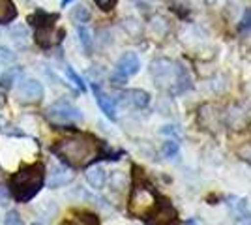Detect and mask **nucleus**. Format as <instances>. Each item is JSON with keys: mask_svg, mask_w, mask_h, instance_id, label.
<instances>
[{"mask_svg": "<svg viewBox=\"0 0 251 225\" xmlns=\"http://www.w3.org/2000/svg\"><path fill=\"white\" fill-rule=\"evenodd\" d=\"M4 225H25L21 220V216L17 214L15 210H11V212H8L6 214V220H4Z\"/></svg>", "mask_w": 251, "mask_h": 225, "instance_id": "21", "label": "nucleus"}, {"mask_svg": "<svg viewBox=\"0 0 251 225\" xmlns=\"http://www.w3.org/2000/svg\"><path fill=\"white\" fill-rule=\"evenodd\" d=\"M161 154L167 158V160H178V156H180V143L178 139L175 137H171L163 143V149H161Z\"/></svg>", "mask_w": 251, "mask_h": 225, "instance_id": "16", "label": "nucleus"}, {"mask_svg": "<svg viewBox=\"0 0 251 225\" xmlns=\"http://www.w3.org/2000/svg\"><path fill=\"white\" fill-rule=\"evenodd\" d=\"M124 101L135 109H145L150 103V94L141 88H131V90L124 92Z\"/></svg>", "mask_w": 251, "mask_h": 225, "instance_id": "11", "label": "nucleus"}, {"mask_svg": "<svg viewBox=\"0 0 251 225\" xmlns=\"http://www.w3.org/2000/svg\"><path fill=\"white\" fill-rule=\"evenodd\" d=\"M139 70H141V60H139V56H137L135 53H124L118 58V62H116L115 72L111 75V83L116 86L124 85L129 77H133L135 74H139Z\"/></svg>", "mask_w": 251, "mask_h": 225, "instance_id": "6", "label": "nucleus"}, {"mask_svg": "<svg viewBox=\"0 0 251 225\" xmlns=\"http://www.w3.org/2000/svg\"><path fill=\"white\" fill-rule=\"evenodd\" d=\"M11 83H15V70H11L10 74H6L2 77V85L4 86H11Z\"/></svg>", "mask_w": 251, "mask_h": 225, "instance_id": "24", "label": "nucleus"}, {"mask_svg": "<svg viewBox=\"0 0 251 225\" xmlns=\"http://www.w3.org/2000/svg\"><path fill=\"white\" fill-rule=\"evenodd\" d=\"M105 180H107V173H105L103 167L96 165V167H90L86 171V182L90 184L96 190H101L105 186Z\"/></svg>", "mask_w": 251, "mask_h": 225, "instance_id": "13", "label": "nucleus"}, {"mask_svg": "<svg viewBox=\"0 0 251 225\" xmlns=\"http://www.w3.org/2000/svg\"><path fill=\"white\" fill-rule=\"evenodd\" d=\"M43 184H45V165L43 163H32V165L21 167L11 176V197L17 203H28L32 197L38 195Z\"/></svg>", "mask_w": 251, "mask_h": 225, "instance_id": "3", "label": "nucleus"}, {"mask_svg": "<svg viewBox=\"0 0 251 225\" xmlns=\"http://www.w3.org/2000/svg\"><path fill=\"white\" fill-rule=\"evenodd\" d=\"M240 32H248V30H251V8H248V10L244 11V17H242L240 21Z\"/></svg>", "mask_w": 251, "mask_h": 225, "instance_id": "20", "label": "nucleus"}, {"mask_svg": "<svg viewBox=\"0 0 251 225\" xmlns=\"http://www.w3.org/2000/svg\"><path fill=\"white\" fill-rule=\"evenodd\" d=\"M17 96L25 103H36L43 98V86L36 79H25L17 85Z\"/></svg>", "mask_w": 251, "mask_h": 225, "instance_id": "8", "label": "nucleus"}, {"mask_svg": "<svg viewBox=\"0 0 251 225\" xmlns=\"http://www.w3.org/2000/svg\"><path fill=\"white\" fill-rule=\"evenodd\" d=\"M74 180V175L64 169V167H54L51 173V178H49V188H62L66 184H70Z\"/></svg>", "mask_w": 251, "mask_h": 225, "instance_id": "12", "label": "nucleus"}, {"mask_svg": "<svg viewBox=\"0 0 251 225\" xmlns=\"http://www.w3.org/2000/svg\"><path fill=\"white\" fill-rule=\"evenodd\" d=\"M64 30H56L54 28V23H45V25H38L36 26V42L40 43L42 47H52L56 43L62 42Z\"/></svg>", "mask_w": 251, "mask_h": 225, "instance_id": "7", "label": "nucleus"}, {"mask_svg": "<svg viewBox=\"0 0 251 225\" xmlns=\"http://www.w3.org/2000/svg\"><path fill=\"white\" fill-rule=\"evenodd\" d=\"M52 152L70 167H86L100 156H103V143L90 133L75 131L72 135L56 141L52 145Z\"/></svg>", "mask_w": 251, "mask_h": 225, "instance_id": "1", "label": "nucleus"}, {"mask_svg": "<svg viewBox=\"0 0 251 225\" xmlns=\"http://www.w3.org/2000/svg\"><path fill=\"white\" fill-rule=\"evenodd\" d=\"M94 2L98 4V8H101L103 11L113 10V6L116 4V0H94Z\"/></svg>", "mask_w": 251, "mask_h": 225, "instance_id": "23", "label": "nucleus"}, {"mask_svg": "<svg viewBox=\"0 0 251 225\" xmlns=\"http://www.w3.org/2000/svg\"><path fill=\"white\" fill-rule=\"evenodd\" d=\"M45 115L47 118L54 122V124H74V122H79L83 115H81V111L77 107H74L70 101H66V100H58V101H54L52 105L47 107L45 111Z\"/></svg>", "mask_w": 251, "mask_h": 225, "instance_id": "5", "label": "nucleus"}, {"mask_svg": "<svg viewBox=\"0 0 251 225\" xmlns=\"http://www.w3.org/2000/svg\"><path fill=\"white\" fill-rule=\"evenodd\" d=\"M72 19L75 23H79V25H84V23L90 21V11H88L86 6L79 4V6H75L74 10H72Z\"/></svg>", "mask_w": 251, "mask_h": 225, "instance_id": "17", "label": "nucleus"}, {"mask_svg": "<svg viewBox=\"0 0 251 225\" xmlns=\"http://www.w3.org/2000/svg\"><path fill=\"white\" fill-rule=\"evenodd\" d=\"M79 40H81V45H83V49L86 53H90L92 51V34L90 30L86 28V26H79Z\"/></svg>", "mask_w": 251, "mask_h": 225, "instance_id": "18", "label": "nucleus"}, {"mask_svg": "<svg viewBox=\"0 0 251 225\" xmlns=\"http://www.w3.org/2000/svg\"><path fill=\"white\" fill-rule=\"evenodd\" d=\"M227 206L234 216V224L236 225H251V210L248 206V201L242 197H229Z\"/></svg>", "mask_w": 251, "mask_h": 225, "instance_id": "9", "label": "nucleus"}, {"mask_svg": "<svg viewBox=\"0 0 251 225\" xmlns=\"http://www.w3.org/2000/svg\"><path fill=\"white\" fill-rule=\"evenodd\" d=\"M159 206V197H157L156 190L145 180H139L135 175V182L129 193V201H127V210L133 218H143L148 220L150 216L156 212Z\"/></svg>", "mask_w": 251, "mask_h": 225, "instance_id": "4", "label": "nucleus"}, {"mask_svg": "<svg viewBox=\"0 0 251 225\" xmlns=\"http://www.w3.org/2000/svg\"><path fill=\"white\" fill-rule=\"evenodd\" d=\"M66 74H68V77H70V79L74 81V85H77V88H79L81 92H84V90H86V86H84L83 79H81L79 75L75 74V72L72 70V68H70V66H66Z\"/></svg>", "mask_w": 251, "mask_h": 225, "instance_id": "19", "label": "nucleus"}, {"mask_svg": "<svg viewBox=\"0 0 251 225\" xmlns=\"http://www.w3.org/2000/svg\"><path fill=\"white\" fill-rule=\"evenodd\" d=\"M92 90H94L96 101L100 109L105 113V117L111 118V120H116V101L111 96H107L105 92H101V88L98 85H92Z\"/></svg>", "mask_w": 251, "mask_h": 225, "instance_id": "10", "label": "nucleus"}, {"mask_svg": "<svg viewBox=\"0 0 251 225\" xmlns=\"http://www.w3.org/2000/svg\"><path fill=\"white\" fill-rule=\"evenodd\" d=\"M0 60H4V62H13V60H15V54L11 53L10 49H6V47H0Z\"/></svg>", "mask_w": 251, "mask_h": 225, "instance_id": "22", "label": "nucleus"}, {"mask_svg": "<svg viewBox=\"0 0 251 225\" xmlns=\"http://www.w3.org/2000/svg\"><path fill=\"white\" fill-rule=\"evenodd\" d=\"M70 2H72V0H62V4H64V6H66V4H70Z\"/></svg>", "mask_w": 251, "mask_h": 225, "instance_id": "26", "label": "nucleus"}, {"mask_svg": "<svg viewBox=\"0 0 251 225\" xmlns=\"http://www.w3.org/2000/svg\"><path fill=\"white\" fill-rule=\"evenodd\" d=\"M60 225H100V220L92 212H77L74 220H66Z\"/></svg>", "mask_w": 251, "mask_h": 225, "instance_id": "14", "label": "nucleus"}, {"mask_svg": "<svg viewBox=\"0 0 251 225\" xmlns=\"http://www.w3.org/2000/svg\"><path fill=\"white\" fill-rule=\"evenodd\" d=\"M152 79L159 88H165L175 96L186 94L193 88V81L189 70L182 62L171 60V58H156L150 64Z\"/></svg>", "mask_w": 251, "mask_h": 225, "instance_id": "2", "label": "nucleus"}, {"mask_svg": "<svg viewBox=\"0 0 251 225\" xmlns=\"http://www.w3.org/2000/svg\"><path fill=\"white\" fill-rule=\"evenodd\" d=\"M206 2V6H210V8H218V6H223L227 0H204Z\"/></svg>", "mask_w": 251, "mask_h": 225, "instance_id": "25", "label": "nucleus"}, {"mask_svg": "<svg viewBox=\"0 0 251 225\" xmlns=\"http://www.w3.org/2000/svg\"><path fill=\"white\" fill-rule=\"evenodd\" d=\"M15 17H17L15 4L11 0H0V25L11 23Z\"/></svg>", "mask_w": 251, "mask_h": 225, "instance_id": "15", "label": "nucleus"}]
</instances>
